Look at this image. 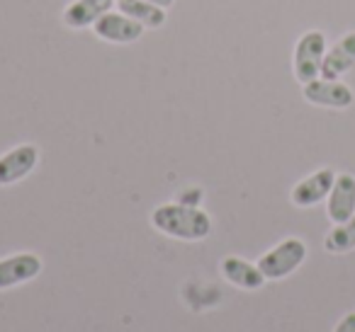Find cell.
Listing matches in <instances>:
<instances>
[{
	"label": "cell",
	"mask_w": 355,
	"mask_h": 332,
	"mask_svg": "<svg viewBox=\"0 0 355 332\" xmlns=\"http://www.w3.org/2000/svg\"><path fill=\"white\" fill-rule=\"evenodd\" d=\"M37 160H40V151L30 143L12 148L10 153L0 158V185H15L25 180L37 167Z\"/></svg>",
	"instance_id": "ba28073f"
},
{
	"label": "cell",
	"mask_w": 355,
	"mask_h": 332,
	"mask_svg": "<svg viewBox=\"0 0 355 332\" xmlns=\"http://www.w3.org/2000/svg\"><path fill=\"white\" fill-rule=\"evenodd\" d=\"M304 100L316 107H331V109H348L355 102V95L343 80L331 78H316L304 85Z\"/></svg>",
	"instance_id": "277c9868"
},
{
	"label": "cell",
	"mask_w": 355,
	"mask_h": 332,
	"mask_svg": "<svg viewBox=\"0 0 355 332\" xmlns=\"http://www.w3.org/2000/svg\"><path fill=\"white\" fill-rule=\"evenodd\" d=\"M148 3H153V6H158V8H163V10H166L168 6H173V0H148Z\"/></svg>",
	"instance_id": "2e32d148"
},
{
	"label": "cell",
	"mask_w": 355,
	"mask_h": 332,
	"mask_svg": "<svg viewBox=\"0 0 355 332\" xmlns=\"http://www.w3.org/2000/svg\"><path fill=\"white\" fill-rule=\"evenodd\" d=\"M114 6V0H73L69 8L64 10V22L71 30H83L90 27L110 12Z\"/></svg>",
	"instance_id": "8fae6325"
},
{
	"label": "cell",
	"mask_w": 355,
	"mask_h": 332,
	"mask_svg": "<svg viewBox=\"0 0 355 332\" xmlns=\"http://www.w3.org/2000/svg\"><path fill=\"white\" fill-rule=\"evenodd\" d=\"M336 182V172L331 167H321V170L311 172L309 177H304L302 182H297L295 190H292V204L300 206V209H309L316 206L319 201L329 199L331 187Z\"/></svg>",
	"instance_id": "5b68a950"
},
{
	"label": "cell",
	"mask_w": 355,
	"mask_h": 332,
	"mask_svg": "<svg viewBox=\"0 0 355 332\" xmlns=\"http://www.w3.org/2000/svg\"><path fill=\"white\" fill-rule=\"evenodd\" d=\"M326 35L319 30H311L306 35L300 37V42L295 44V78L302 85L311 83V80L321 78V66H324V56H326Z\"/></svg>",
	"instance_id": "3957f363"
},
{
	"label": "cell",
	"mask_w": 355,
	"mask_h": 332,
	"mask_svg": "<svg viewBox=\"0 0 355 332\" xmlns=\"http://www.w3.org/2000/svg\"><path fill=\"white\" fill-rule=\"evenodd\" d=\"M95 35L105 42H112V44H132L139 37L144 35V25H139L137 20L127 17L124 12H105L98 22H95Z\"/></svg>",
	"instance_id": "8992f818"
},
{
	"label": "cell",
	"mask_w": 355,
	"mask_h": 332,
	"mask_svg": "<svg viewBox=\"0 0 355 332\" xmlns=\"http://www.w3.org/2000/svg\"><path fill=\"white\" fill-rule=\"evenodd\" d=\"M353 66H355V32H348L331 49H326L324 66H321V78L338 80Z\"/></svg>",
	"instance_id": "30bf717a"
},
{
	"label": "cell",
	"mask_w": 355,
	"mask_h": 332,
	"mask_svg": "<svg viewBox=\"0 0 355 332\" xmlns=\"http://www.w3.org/2000/svg\"><path fill=\"white\" fill-rule=\"evenodd\" d=\"M324 248L331 255H345L350 250H355V216H350L343 223H336L329 230V235L324 240Z\"/></svg>",
	"instance_id": "5bb4252c"
},
{
	"label": "cell",
	"mask_w": 355,
	"mask_h": 332,
	"mask_svg": "<svg viewBox=\"0 0 355 332\" xmlns=\"http://www.w3.org/2000/svg\"><path fill=\"white\" fill-rule=\"evenodd\" d=\"M334 332H355V311L343 315V320L334 327Z\"/></svg>",
	"instance_id": "9a60e30c"
},
{
	"label": "cell",
	"mask_w": 355,
	"mask_h": 332,
	"mask_svg": "<svg viewBox=\"0 0 355 332\" xmlns=\"http://www.w3.org/2000/svg\"><path fill=\"white\" fill-rule=\"evenodd\" d=\"M117 10L144 27H161L166 22V10L148 0H117Z\"/></svg>",
	"instance_id": "4fadbf2b"
},
{
	"label": "cell",
	"mask_w": 355,
	"mask_h": 332,
	"mask_svg": "<svg viewBox=\"0 0 355 332\" xmlns=\"http://www.w3.org/2000/svg\"><path fill=\"white\" fill-rule=\"evenodd\" d=\"M42 272V259L32 252L10 255L0 259V288H12L17 284H25Z\"/></svg>",
	"instance_id": "9c48e42d"
},
{
	"label": "cell",
	"mask_w": 355,
	"mask_h": 332,
	"mask_svg": "<svg viewBox=\"0 0 355 332\" xmlns=\"http://www.w3.org/2000/svg\"><path fill=\"white\" fill-rule=\"evenodd\" d=\"M329 204H326V214L334 223H343L350 216H355V177L350 172H340L336 175V182L331 187Z\"/></svg>",
	"instance_id": "52a82bcc"
},
{
	"label": "cell",
	"mask_w": 355,
	"mask_h": 332,
	"mask_svg": "<svg viewBox=\"0 0 355 332\" xmlns=\"http://www.w3.org/2000/svg\"><path fill=\"white\" fill-rule=\"evenodd\" d=\"M222 274L227 282H232L239 288H246V291H256V288H261L268 282L261 269H258V264H251L241 257H224Z\"/></svg>",
	"instance_id": "7c38bea8"
},
{
	"label": "cell",
	"mask_w": 355,
	"mask_h": 332,
	"mask_svg": "<svg viewBox=\"0 0 355 332\" xmlns=\"http://www.w3.org/2000/svg\"><path fill=\"white\" fill-rule=\"evenodd\" d=\"M306 259V245L300 238H287L280 245H275L272 250H268L261 259H258V269L263 272V277L277 282V279L290 277L295 269L302 267V262Z\"/></svg>",
	"instance_id": "7a4b0ae2"
},
{
	"label": "cell",
	"mask_w": 355,
	"mask_h": 332,
	"mask_svg": "<svg viewBox=\"0 0 355 332\" xmlns=\"http://www.w3.org/2000/svg\"><path fill=\"white\" fill-rule=\"evenodd\" d=\"M153 228L171 238L180 240H202L212 233V219L198 206L185 204H163L151 216Z\"/></svg>",
	"instance_id": "6da1fadb"
}]
</instances>
